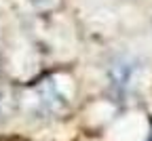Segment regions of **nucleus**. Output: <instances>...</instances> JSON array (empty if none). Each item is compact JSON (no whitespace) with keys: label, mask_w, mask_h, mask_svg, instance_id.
Here are the masks:
<instances>
[{"label":"nucleus","mask_w":152,"mask_h":141,"mask_svg":"<svg viewBox=\"0 0 152 141\" xmlns=\"http://www.w3.org/2000/svg\"><path fill=\"white\" fill-rule=\"evenodd\" d=\"M133 72H135L133 63H131V61H127V59H121V61H116V63L112 65L110 78H112V82L116 84L118 89H125V86H129V84H131Z\"/></svg>","instance_id":"nucleus-1"}]
</instances>
